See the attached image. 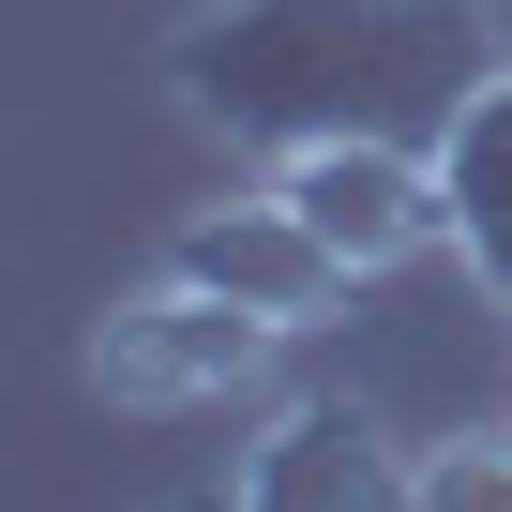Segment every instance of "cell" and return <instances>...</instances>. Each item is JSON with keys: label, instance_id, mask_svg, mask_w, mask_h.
<instances>
[{"label": "cell", "instance_id": "2", "mask_svg": "<svg viewBox=\"0 0 512 512\" xmlns=\"http://www.w3.org/2000/svg\"><path fill=\"white\" fill-rule=\"evenodd\" d=\"M272 317H241L226 287H196V272H151V287H121L106 317H91V392L121 407V422H211V407H241L256 377H272Z\"/></svg>", "mask_w": 512, "mask_h": 512}, {"label": "cell", "instance_id": "6", "mask_svg": "<svg viewBox=\"0 0 512 512\" xmlns=\"http://www.w3.org/2000/svg\"><path fill=\"white\" fill-rule=\"evenodd\" d=\"M437 181H452V256H467V287L512 302V61L467 91V121L437 136Z\"/></svg>", "mask_w": 512, "mask_h": 512}, {"label": "cell", "instance_id": "5", "mask_svg": "<svg viewBox=\"0 0 512 512\" xmlns=\"http://www.w3.org/2000/svg\"><path fill=\"white\" fill-rule=\"evenodd\" d=\"M166 272H196V287H226L241 317H272V332H317L332 302H347V256L256 181V196H211L181 241H166Z\"/></svg>", "mask_w": 512, "mask_h": 512}, {"label": "cell", "instance_id": "8", "mask_svg": "<svg viewBox=\"0 0 512 512\" xmlns=\"http://www.w3.org/2000/svg\"><path fill=\"white\" fill-rule=\"evenodd\" d=\"M181 512H226V497H181Z\"/></svg>", "mask_w": 512, "mask_h": 512}, {"label": "cell", "instance_id": "3", "mask_svg": "<svg viewBox=\"0 0 512 512\" xmlns=\"http://www.w3.org/2000/svg\"><path fill=\"white\" fill-rule=\"evenodd\" d=\"M332 256H347V287L407 272V256H452V181H437V136H332V151H287V166H256Z\"/></svg>", "mask_w": 512, "mask_h": 512}, {"label": "cell", "instance_id": "1", "mask_svg": "<svg viewBox=\"0 0 512 512\" xmlns=\"http://www.w3.org/2000/svg\"><path fill=\"white\" fill-rule=\"evenodd\" d=\"M482 0H196L166 31V91L241 166H287L332 136H452L497 76Z\"/></svg>", "mask_w": 512, "mask_h": 512}, {"label": "cell", "instance_id": "7", "mask_svg": "<svg viewBox=\"0 0 512 512\" xmlns=\"http://www.w3.org/2000/svg\"><path fill=\"white\" fill-rule=\"evenodd\" d=\"M407 512H512V437H422Z\"/></svg>", "mask_w": 512, "mask_h": 512}, {"label": "cell", "instance_id": "4", "mask_svg": "<svg viewBox=\"0 0 512 512\" xmlns=\"http://www.w3.org/2000/svg\"><path fill=\"white\" fill-rule=\"evenodd\" d=\"M226 512H407V452H392L377 407H347V392H287L272 422L241 437Z\"/></svg>", "mask_w": 512, "mask_h": 512}]
</instances>
